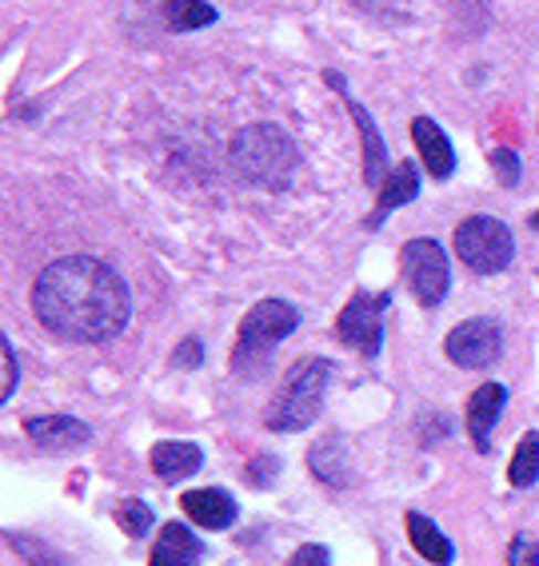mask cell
<instances>
[{
  "instance_id": "1",
  "label": "cell",
  "mask_w": 539,
  "mask_h": 566,
  "mask_svg": "<svg viewBox=\"0 0 539 566\" xmlns=\"http://www.w3.org/2000/svg\"><path fill=\"white\" fill-rule=\"evenodd\" d=\"M32 312L69 344H104L128 324L133 292L113 263L96 255H64L32 283Z\"/></svg>"
},
{
  "instance_id": "2",
  "label": "cell",
  "mask_w": 539,
  "mask_h": 566,
  "mask_svg": "<svg viewBox=\"0 0 539 566\" xmlns=\"http://www.w3.org/2000/svg\"><path fill=\"white\" fill-rule=\"evenodd\" d=\"M228 160H232L236 176L256 188H288L300 172V153H296L292 136L276 124H245L232 132L228 144Z\"/></svg>"
},
{
  "instance_id": "3",
  "label": "cell",
  "mask_w": 539,
  "mask_h": 566,
  "mask_svg": "<svg viewBox=\"0 0 539 566\" xmlns=\"http://www.w3.org/2000/svg\"><path fill=\"white\" fill-rule=\"evenodd\" d=\"M328 379H332V367L320 355H304L296 359L292 371L284 375V384L276 391V399L268 403L265 423L272 431H304L308 423H315V415L324 407Z\"/></svg>"
},
{
  "instance_id": "4",
  "label": "cell",
  "mask_w": 539,
  "mask_h": 566,
  "mask_svg": "<svg viewBox=\"0 0 539 566\" xmlns=\"http://www.w3.org/2000/svg\"><path fill=\"white\" fill-rule=\"evenodd\" d=\"M300 327V312L284 300H260L256 307H248V315L240 319V332H236V352L232 367L240 375H260L268 367V352H272L280 339Z\"/></svg>"
},
{
  "instance_id": "5",
  "label": "cell",
  "mask_w": 539,
  "mask_h": 566,
  "mask_svg": "<svg viewBox=\"0 0 539 566\" xmlns=\"http://www.w3.org/2000/svg\"><path fill=\"white\" fill-rule=\"evenodd\" d=\"M456 255L471 272L496 275L516 260V240H511L508 223L491 220V216H471L456 228Z\"/></svg>"
},
{
  "instance_id": "6",
  "label": "cell",
  "mask_w": 539,
  "mask_h": 566,
  "mask_svg": "<svg viewBox=\"0 0 539 566\" xmlns=\"http://www.w3.org/2000/svg\"><path fill=\"white\" fill-rule=\"evenodd\" d=\"M400 268H404V283L412 287L424 307H439L452 287V263L448 252L436 240H407L400 252Z\"/></svg>"
},
{
  "instance_id": "7",
  "label": "cell",
  "mask_w": 539,
  "mask_h": 566,
  "mask_svg": "<svg viewBox=\"0 0 539 566\" xmlns=\"http://www.w3.org/2000/svg\"><path fill=\"white\" fill-rule=\"evenodd\" d=\"M387 307H392V295L384 292H360L344 304L336 319V335L348 347H356L360 355L376 359L380 347H384V319Z\"/></svg>"
},
{
  "instance_id": "8",
  "label": "cell",
  "mask_w": 539,
  "mask_h": 566,
  "mask_svg": "<svg viewBox=\"0 0 539 566\" xmlns=\"http://www.w3.org/2000/svg\"><path fill=\"white\" fill-rule=\"evenodd\" d=\"M444 352L456 367L464 371H479V367H491L504 352V335L491 319H464L456 332L444 339Z\"/></svg>"
},
{
  "instance_id": "9",
  "label": "cell",
  "mask_w": 539,
  "mask_h": 566,
  "mask_svg": "<svg viewBox=\"0 0 539 566\" xmlns=\"http://www.w3.org/2000/svg\"><path fill=\"white\" fill-rule=\"evenodd\" d=\"M24 436L32 439V443L41 447V451H76V447H84L92 439L89 423H81V419H72V415H41V419H29L24 423Z\"/></svg>"
},
{
  "instance_id": "10",
  "label": "cell",
  "mask_w": 539,
  "mask_h": 566,
  "mask_svg": "<svg viewBox=\"0 0 539 566\" xmlns=\"http://www.w3.org/2000/svg\"><path fill=\"white\" fill-rule=\"evenodd\" d=\"M412 140H416V153L424 156L427 176L448 180L452 168H456V148H452V140L444 136V128H439L436 120H427V116H416V120H412Z\"/></svg>"
},
{
  "instance_id": "11",
  "label": "cell",
  "mask_w": 539,
  "mask_h": 566,
  "mask_svg": "<svg viewBox=\"0 0 539 566\" xmlns=\"http://www.w3.org/2000/svg\"><path fill=\"white\" fill-rule=\"evenodd\" d=\"M504 403H508V391L499 384H484V387H476L471 391V399H468V436H471V443L479 447V451H488V443H491V427L499 423V411H504Z\"/></svg>"
},
{
  "instance_id": "12",
  "label": "cell",
  "mask_w": 539,
  "mask_h": 566,
  "mask_svg": "<svg viewBox=\"0 0 539 566\" xmlns=\"http://www.w3.org/2000/svg\"><path fill=\"white\" fill-rule=\"evenodd\" d=\"M180 511L188 518H196L200 526H208V531H225V526H232V518H236L232 495L220 491V486H200V491L180 495Z\"/></svg>"
},
{
  "instance_id": "13",
  "label": "cell",
  "mask_w": 539,
  "mask_h": 566,
  "mask_svg": "<svg viewBox=\"0 0 539 566\" xmlns=\"http://www.w3.org/2000/svg\"><path fill=\"white\" fill-rule=\"evenodd\" d=\"M200 538L188 531L184 523H168L156 538L148 566H200Z\"/></svg>"
},
{
  "instance_id": "14",
  "label": "cell",
  "mask_w": 539,
  "mask_h": 566,
  "mask_svg": "<svg viewBox=\"0 0 539 566\" xmlns=\"http://www.w3.org/2000/svg\"><path fill=\"white\" fill-rule=\"evenodd\" d=\"M148 463H153L156 479H164V483H180V479L196 475V471L204 467V451L196 443H156Z\"/></svg>"
},
{
  "instance_id": "15",
  "label": "cell",
  "mask_w": 539,
  "mask_h": 566,
  "mask_svg": "<svg viewBox=\"0 0 539 566\" xmlns=\"http://www.w3.org/2000/svg\"><path fill=\"white\" fill-rule=\"evenodd\" d=\"M404 526H407V538H412V546H416L427 563L448 566L452 558H456V546H452V538L444 535V531H439V526L432 523L427 515H419V511H407Z\"/></svg>"
},
{
  "instance_id": "16",
  "label": "cell",
  "mask_w": 539,
  "mask_h": 566,
  "mask_svg": "<svg viewBox=\"0 0 539 566\" xmlns=\"http://www.w3.org/2000/svg\"><path fill=\"white\" fill-rule=\"evenodd\" d=\"M416 196H419V168L412 160H400L396 168H392V176L384 180V188H380V208H376V216L367 220V228H376L387 212L404 208V203L416 200Z\"/></svg>"
},
{
  "instance_id": "17",
  "label": "cell",
  "mask_w": 539,
  "mask_h": 566,
  "mask_svg": "<svg viewBox=\"0 0 539 566\" xmlns=\"http://www.w3.org/2000/svg\"><path fill=\"white\" fill-rule=\"evenodd\" d=\"M308 467H312V475L328 486H348L352 483V467H348L344 455V443L336 436L332 439H320V443L308 451Z\"/></svg>"
},
{
  "instance_id": "18",
  "label": "cell",
  "mask_w": 539,
  "mask_h": 566,
  "mask_svg": "<svg viewBox=\"0 0 539 566\" xmlns=\"http://www.w3.org/2000/svg\"><path fill=\"white\" fill-rule=\"evenodd\" d=\"M348 112H352V120L360 124V136H364V148H367V160H364V184L367 188H380L384 184V140H380L376 124H372V116H367V108H360L356 101H348Z\"/></svg>"
},
{
  "instance_id": "19",
  "label": "cell",
  "mask_w": 539,
  "mask_h": 566,
  "mask_svg": "<svg viewBox=\"0 0 539 566\" xmlns=\"http://www.w3.org/2000/svg\"><path fill=\"white\" fill-rule=\"evenodd\" d=\"M220 12L208 4V0H164V24L173 32H193L216 24Z\"/></svg>"
},
{
  "instance_id": "20",
  "label": "cell",
  "mask_w": 539,
  "mask_h": 566,
  "mask_svg": "<svg viewBox=\"0 0 539 566\" xmlns=\"http://www.w3.org/2000/svg\"><path fill=\"white\" fill-rule=\"evenodd\" d=\"M508 479L511 486H536L539 479V431H528V436L519 439L516 455H511V467H508Z\"/></svg>"
},
{
  "instance_id": "21",
  "label": "cell",
  "mask_w": 539,
  "mask_h": 566,
  "mask_svg": "<svg viewBox=\"0 0 539 566\" xmlns=\"http://www.w3.org/2000/svg\"><path fill=\"white\" fill-rule=\"evenodd\" d=\"M116 518H121L124 535H133V538L148 535V526H153V511H148V503H141V499H128V503H121Z\"/></svg>"
},
{
  "instance_id": "22",
  "label": "cell",
  "mask_w": 539,
  "mask_h": 566,
  "mask_svg": "<svg viewBox=\"0 0 539 566\" xmlns=\"http://www.w3.org/2000/svg\"><path fill=\"white\" fill-rule=\"evenodd\" d=\"M4 538H9V543L17 546V551H21V555H24V563H29V566H64L61 558L52 555L49 546L32 543V538H24V535H4Z\"/></svg>"
},
{
  "instance_id": "23",
  "label": "cell",
  "mask_w": 539,
  "mask_h": 566,
  "mask_svg": "<svg viewBox=\"0 0 539 566\" xmlns=\"http://www.w3.org/2000/svg\"><path fill=\"white\" fill-rule=\"evenodd\" d=\"M0 359H4V379H0V399L9 403L12 395H17V384H21V364H17V352L9 347V335H4V344H0Z\"/></svg>"
},
{
  "instance_id": "24",
  "label": "cell",
  "mask_w": 539,
  "mask_h": 566,
  "mask_svg": "<svg viewBox=\"0 0 539 566\" xmlns=\"http://www.w3.org/2000/svg\"><path fill=\"white\" fill-rule=\"evenodd\" d=\"M508 566H539V546L536 538L528 535H516L508 546Z\"/></svg>"
},
{
  "instance_id": "25",
  "label": "cell",
  "mask_w": 539,
  "mask_h": 566,
  "mask_svg": "<svg viewBox=\"0 0 539 566\" xmlns=\"http://www.w3.org/2000/svg\"><path fill=\"white\" fill-rule=\"evenodd\" d=\"M491 164L499 168V184H504V188H516L519 184V156L508 153V148H496V153H491Z\"/></svg>"
},
{
  "instance_id": "26",
  "label": "cell",
  "mask_w": 539,
  "mask_h": 566,
  "mask_svg": "<svg viewBox=\"0 0 539 566\" xmlns=\"http://www.w3.org/2000/svg\"><path fill=\"white\" fill-rule=\"evenodd\" d=\"M288 566H332V555H328V546L320 543H304L300 551L292 555V563Z\"/></svg>"
},
{
  "instance_id": "27",
  "label": "cell",
  "mask_w": 539,
  "mask_h": 566,
  "mask_svg": "<svg viewBox=\"0 0 539 566\" xmlns=\"http://www.w3.org/2000/svg\"><path fill=\"white\" fill-rule=\"evenodd\" d=\"M200 359H204L200 339H184V344L173 352V364H176V367H184V371H188V367H196V364H200Z\"/></svg>"
},
{
  "instance_id": "28",
  "label": "cell",
  "mask_w": 539,
  "mask_h": 566,
  "mask_svg": "<svg viewBox=\"0 0 539 566\" xmlns=\"http://www.w3.org/2000/svg\"><path fill=\"white\" fill-rule=\"evenodd\" d=\"M276 471H280V463H276V459H256V463L248 467V475H252L256 483H260V479H265V483H268V479H272Z\"/></svg>"
},
{
  "instance_id": "29",
  "label": "cell",
  "mask_w": 539,
  "mask_h": 566,
  "mask_svg": "<svg viewBox=\"0 0 539 566\" xmlns=\"http://www.w3.org/2000/svg\"><path fill=\"white\" fill-rule=\"evenodd\" d=\"M531 223H536V228H539V212H536V216H531Z\"/></svg>"
}]
</instances>
